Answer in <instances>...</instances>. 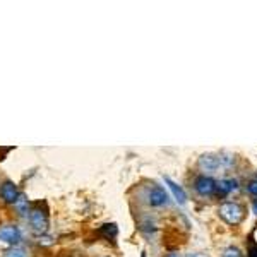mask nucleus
<instances>
[{
	"mask_svg": "<svg viewBox=\"0 0 257 257\" xmlns=\"http://www.w3.org/2000/svg\"><path fill=\"white\" fill-rule=\"evenodd\" d=\"M220 216L228 224H239L243 220V207L237 203H224L220 206Z\"/></svg>",
	"mask_w": 257,
	"mask_h": 257,
	"instance_id": "nucleus-1",
	"label": "nucleus"
},
{
	"mask_svg": "<svg viewBox=\"0 0 257 257\" xmlns=\"http://www.w3.org/2000/svg\"><path fill=\"white\" fill-rule=\"evenodd\" d=\"M29 223H31V226H33L36 232H45L48 226V216L45 211L41 209H33L31 213H29Z\"/></svg>",
	"mask_w": 257,
	"mask_h": 257,
	"instance_id": "nucleus-2",
	"label": "nucleus"
},
{
	"mask_svg": "<svg viewBox=\"0 0 257 257\" xmlns=\"http://www.w3.org/2000/svg\"><path fill=\"white\" fill-rule=\"evenodd\" d=\"M148 203L151 204L153 207H161L167 206L168 203V194L165 188L161 187H153L148 194Z\"/></svg>",
	"mask_w": 257,
	"mask_h": 257,
	"instance_id": "nucleus-3",
	"label": "nucleus"
},
{
	"mask_svg": "<svg viewBox=\"0 0 257 257\" xmlns=\"http://www.w3.org/2000/svg\"><path fill=\"white\" fill-rule=\"evenodd\" d=\"M196 190L199 196H211L214 190H216V182L213 180L211 177H206V175H203V177H199L196 180Z\"/></svg>",
	"mask_w": 257,
	"mask_h": 257,
	"instance_id": "nucleus-4",
	"label": "nucleus"
},
{
	"mask_svg": "<svg viewBox=\"0 0 257 257\" xmlns=\"http://www.w3.org/2000/svg\"><path fill=\"white\" fill-rule=\"evenodd\" d=\"M19 190H17V187H16L12 182H4L2 184V187H0V197L5 201V203H9V204H16V201L19 199Z\"/></svg>",
	"mask_w": 257,
	"mask_h": 257,
	"instance_id": "nucleus-5",
	"label": "nucleus"
},
{
	"mask_svg": "<svg viewBox=\"0 0 257 257\" xmlns=\"http://www.w3.org/2000/svg\"><path fill=\"white\" fill-rule=\"evenodd\" d=\"M0 240L5 243H17L21 240V230L17 226H4L0 228Z\"/></svg>",
	"mask_w": 257,
	"mask_h": 257,
	"instance_id": "nucleus-6",
	"label": "nucleus"
},
{
	"mask_svg": "<svg viewBox=\"0 0 257 257\" xmlns=\"http://www.w3.org/2000/svg\"><path fill=\"white\" fill-rule=\"evenodd\" d=\"M199 167L204 171H216L218 167H220V158H216L213 154H204L199 159Z\"/></svg>",
	"mask_w": 257,
	"mask_h": 257,
	"instance_id": "nucleus-7",
	"label": "nucleus"
},
{
	"mask_svg": "<svg viewBox=\"0 0 257 257\" xmlns=\"http://www.w3.org/2000/svg\"><path fill=\"white\" fill-rule=\"evenodd\" d=\"M165 182L168 184V187H170L171 194H173V197L177 199V203H180V204L187 203V194H185V190L180 187V185L175 184V182L171 180V178H168V177H165Z\"/></svg>",
	"mask_w": 257,
	"mask_h": 257,
	"instance_id": "nucleus-8",
	"label": "nucleus"
},
{
	"mask_svg": "<svg viewBox=\"0 0 257 257\" xmlns=\"http://www.w3.org/2000/svg\"><path fill=\"white\" fill-rule=\"evenodd\" d=\"M216 188L220 196H226V194H230V192L237 188V180H233V178H224L220 184H216Z\"/></svg>",
	"mask_w": 257,
	"mask_h": 257,
	"instance_id": "nucleus-9",
	"label": "nucleus"
},
{
	"mask_svg": "<svg viewBox=\"0 0 257 257\" xmlns=\"http://www.w3.org/2000/svg\"><path fill=\"white\" fill-rule=\"evenodd\" d=\"M16 207L19 209V213L24 214L26 209H28V199H26L24 196H19V199L16 201Z\"/></svg>",
	"mask_w": 257,
	"mask_h": 257,
	"instance_id": "nucleus-10",
	"label": "nucleus"
},
{
	"mask_svg": "<svg viewBox=\"0 0 257 257\" xmlns=\"http://www.w3.org/2000/svg\"><path fill=\"white\" fill-rule=\"evenodd\" d=\"M102 232L105 233V235L108 237V239H113V237L117 235V226H115L113 223H112V224H105V226L102 228Z\"/></svg>",
	"mask_w": 257,
	"mask_h": 257,
	"instance_id": "nucleus-11",
	"label": "nucleus"
},
{
	"mask_svg": "<svg viewBox=\"0 0 257 257\" xmlns=\"http://www.w3.org/2000/svg\"><path fill=\"white\" fill-rule=\"evenodd\" d=\"M223 257H242V252H240L237 247H228V249L223 252Z\"/></svg>",
	"mask_w": 257,
	"mask_h": 257,
	"instance_id": "nucleus-12",
	"label": "nucleus"
},
{
	"mask_svg": "<svg viewBox=\"0 0 257 257\" xmlns=\"http://www.w3.org/2000/svg\"><path fill=\"white\" fill-rule=\"evenodd\" d=\"M5 257H26V254L22 249H12V250H9Z\"/></svg>",
	"mask_w": 257,
	"mask_h": 257,
	"instance_id": "nucleus-13",
	"label": "nucleus"
},
{
	"mask_svg": "<svg viewBox=\"0 0 257 257\" xmlns=\"http://www.w3.org/2000/svg\"><path fill=\"white\" fill-rule=\"evenodd\" d=\"M249 192H250V194H254V196H257V182H250V184H249Z\"/></svg>",
	"mask_w": 257,
	"mask_h": 257,
	"instance_id": "nucleus-14",
	"label": "nucleus"
},
{
	"mask_svg": "<svg viewBox=\"0 0 257 257\" xmlns=\"http://www.w3.org/2000/svg\"><path fill=\"white\" fill-rule=\"evenodd\" d=\"M249 257H257V247H252L249 250Z\"/></svg>",
	"mask_w": 257,
	"mask_h": 257,
	"instance_id": "nucleus-15",
	"label": "nucleus"
},
{
	"mask_svg": "<svg viewBox=\"0 0 257 257\" xmlns=\"http://www.w3.org/2000/svg\"><path fill=\"white\" fill-rule=\"evenodd\" d=\"M252 209H254V213H256V214H257V199H256V201H254V204H252Z\"/></svg>",
	"mask_w": 257,
	"mask_h": 257,
	"instance_id": "nucleus-16",
	"label": "nucleus"
},
{
	"mask_svg": "<svg viewBox=\"0 0 257 257\" xmlns=\"http://www.w3.org/2000/svg\"><path fill=\"white\" fill-rule=\"evenodd\" d=\"M167 257H180V256H178V254H175V252H171V254H168Z\"/></svg>",
	"mask_w": 257,
	"mask_h": 257,
	"instance_id": "nucleus-17",
	"label": "nucleus"
},
{
	"mask_svg": "<svg viewBox=\"0 0 257 257\" xmlns=\"http://www.w3.org/2000/svg\"><path fill=\"white\" fill-rule=\"evenodd\" d=\"M256 182H257V177H256Z\"/></svg>",
	"mask_w": 257,
	"mask_h": 257,
	"instance_id": "nucleus-18",
	"label": "nucleus"
}]
</instances>
